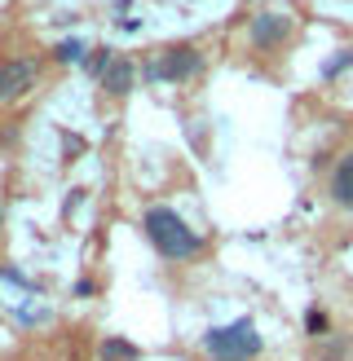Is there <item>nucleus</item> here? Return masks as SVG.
Segmentation results:
<instances>
[{"mask_svg": "<svg viewBox=\"0 0 353 361\" xmlns=\"http://www.w3.org/2000/svg\"><path fill=\"white\" fill-rule=\"evenodd\" d=\"M141 229H146L150 247H155L164 260L186 264V260H194V256L203 251V238H199V233H194L172 207H150V212H146V221H141Z\"/></svg>", "mask_w": 353, "mask_h": 361, "instance_id": "1", "label": "nucleus"}, {"mask_svg": "<svg viewBox=\"0 0 353 361\" xmlns=\"http://www.w3.org/2000/svg\"><path fill=\"white\" fill-rule=\"evenodd\" d=\"M261 348H265V339L256 335L252 317H239L229 326H212L203 335V353L212 361H252V357H261Z\"/></svg>", "mask_w": 353, "mask_h": 361, "instance_id": "2", "label": "nucleus"}, {"mask_svg": "<svg viewBox=\"0 0 353 361\" xmlns=\"http://www.w3.org/2000/svg\"><path fill=\"white\" fill-rule=\"evenodd\" d=\"M203 71V53L194 44H172L159 53V62L146 66V80H164V84H181V80H194Z\"/></svg>", "mask_w": 353, "mask_h": 361, "instance_id": "3", "label": "nucleus"}, {"mask_svg": "<svg viewBox=\"0 0 353 361\" xmlns=\"http://www.w3.org/2000/svg\"><path fill=\"white\" fill-rule=\"evenodd\" d=\"M292 18L287 13H256L252 18V27H247V40H252V49L256 53H274V49H282V40H287V35H292Z\"/></svg>", "mask_w": 353, "mask_h": 361, "instance_id": "4", "label": "nucleus"}, {"mask_svg": "<svg viewBox=\"0 0 353 361\" xmlns=\"http://www.w3.org/2000/svg\"><path fill=\"white\" fill-rule=\"evenodd\" d=\"M35 75H40V66H35L31 58L0 62V102H18L27 88H35Z\"/></svg>", "mask_w": 353, "mask_h": 361, "instance_id": "5", "label": "nucleus"}, {"mask_svg": "<svg viewBox=\"0 0 353 361\" xmlns=\"http://www.w3.org/2000/svg\"><path fill=\"white\" fill-rule=\"evenodd\" d=\"M133 75H137V66L128 58H115L111 66H106V75H102V88L111 97H128L133 93Z\"/></svg>", "mask_w": 353, "mask_h": 361, "instance_id": "6", "label": "nucleus"}, {"mask_svg": "<svg viewBox=\"0 0 353 361\" xmlns=\"http://www.w3.org/2000/svg\"><path fill=\"white\" fill-rule=\"evenodd\" d=\"M331 198L340 207H353V154H345L340 168L331 172Z\"/></svg>", "mask_w": 353, "mask_h": 361, "instance_id": "7", "label": "nucleus"}, {"mask_svg": "<svg viewBox=\"0 0 353 361\" xmlns=\"http://www.w3.org/2000/svg\"><path fill=\"white\" fill-rule=\"evenodd\" d=\"M141 348L128 344V339H119V335H106V344H102V361H137Z\"/></svg>", "mask_w": 353, "mask_h": 361, "instance_id": "8", "label": "nucleus"}, {"mask_svg": "<svg viewBox=\"0 0 353 361\" xmlns=\"http://www.w3.org/2000/svg\"><path fill=\"white\" fill-rule=\"evenodd\" d=\"M327 331H331V317L318 309V304H309L305 309V335L309 339H327Z\"/></svg>", "mask_w": 353, "mask_h": 361, "instance_id": "9", "label": "nucleus"}, {"mask_svg": "<svg viewBox=\"0 0 353 361\" xmlns=\"http://www.w3.org/2000/svg\"><path fill=\"white\" fill-rule=\"evenodd\" d=\"M53 62H62V66L84 62V40H62L58 49H53Z\"/></svg>", "mask_w": 353, "mask_h": 361, "instance_id": "10", "label": "nucleus"}, {"mask_svg": "<svg viewBox=\"0 0 353 361\" xmlns=\"http://www.w3.org/2000/svg\"><path fill=\"white\" fill-rule=\"evenodd\" d=\"M345 66H353V49H340V53H335V58L323 66V80H335V75H340Z\"/></svg>", "mask_w": 353, "mask_h": 361, "instance_id": "11", "label": "nucleus"}, {"mask_svg": "<svg viewBox=\"0 0 353 361\" xmlns=\"http://www.w3.org/2000/svg\"><path fill=\"white\" fill-rule=\"evenodd\" d=\"M0 278H5V282H13V286H31L23 274H18V269H0Z\"/></svg>", "mask_w": 353, "mask_h": 361, "instance_id": "12", "label": "nucleus"}, {"mask_svg": "<svg viewBox=\"0 0 353 361\" xmlns=\"http://www.w3.org/2000/svg\"><path fill=\"white\" fill-rule=\"evenodd\" d=\"M93 291H97V286L88 282V278H80V282H76V295H93Z\"/></svg>", "mask_w": 353, "mask_h": 361, "instance_id": "13", "label": "nucleus"}, {"mask_svg": "<svg viewBox=\"0 0 353 361\" xmlns=\"http://www.w3.org/2000/svg\"><path fill=\"white\" fill-rule=\"evenodd\" d=\"M0 229H5V207H0Z\"/></svg>", "mask_w": 353, "mask_h": 361, "instance_id": "14", "label": "nucleus"}]
</instances>
